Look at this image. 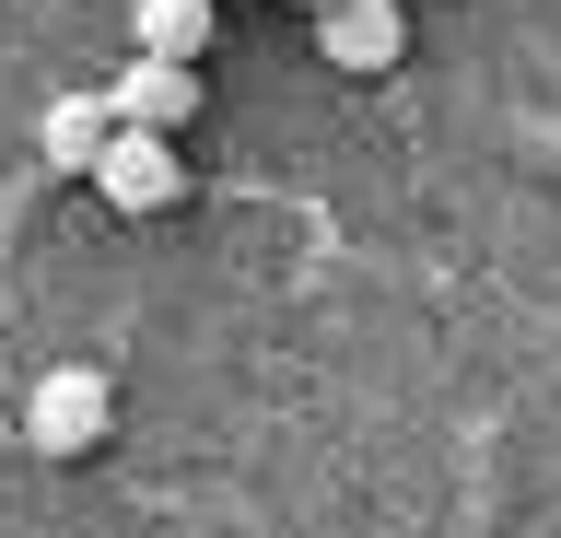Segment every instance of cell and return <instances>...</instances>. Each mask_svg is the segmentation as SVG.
<instances>
[{
	"mask_svg": "<svg viewBox=\"0 0 561 538\" xmlns=\"http://www.w3.org/2000/svg\"><path fill=\"white\" fill-rule=\"evenodd\" d=\"M305 12H328V0H305Z\"/></svg>",
	"mask_w": 561,
	"mask_h": 538,
	"instance_id": "obj_7",
	"label": "cell"
},
{
	"mask_svg": "<svg viewBox=\"0 0 561 538\" xmlns=\"http://www.w3.org/2000/svg\"><path fill=\"white\" fill-rule=\"evenodd\" d=\"M398 47H410V12H398V0H328V12H316V59L351 71V82L398 71Z\"/></svg>",
	"mask_w": 561,
	"mask_h": 538,
	"instance_id": "obj_3",
	"label": "cell"
},
{
	"mask_svg": "<svg viewBox=\"0 0 561 538\" xmlns=\"http://www.w3.org/2000/svg\"><path fill=\"white\" fill-rule=\"evenodd\" d=\"M210 12H222V0H129V36L152 47V59H199V47H210Z\"/></svg>",
	"mask_w": 561,
	"mask_h": 538,
	"instance_id": "obj_6",
	"label": "cell"
},
{
	"mask_svg": "<svg viewBox=\"0 0 561 538\" xmlns=\"http://www.w3.org/2000/svg\"><path fill=\"white\" fill-rule=\"evenodd\" d=\"M105 199V211H129V222H152V211H175L187 199V152H175V129H105V152H94V176H82Z\"/></svg>",
	"mask_w": 561,
	"mask_h": 538,
	"instance_id": "obj_1",
	"label": "cell"
},
{
	"mask_svg": "<svg viewBox=\"0 0 561 538\" xmlns=\"http://www.w3.org/2000/svg\"><path fill=\"white\" fill-rule=\"evenodd\" d=\"M105 129H117L105 94H47V117H35V164H47V176H94Z\"/></svg>",
	"mask_w": 561,
	"mask_h": 538,
	"instance_id": "obj_5",
	"label": "cell"
},
{
	"mask_svg": "<svg viewBox=\"0 0 561 538\" xmlns=\"http://www.w3.org/2000/svg\"><path fill=\"white\" fill-rule=\"evenodd\" d=\"M105 106L129 117V129H175V141H187V117H199V59H152V47H140L129 71L105 82Z\"/></svg>",
	"mask_w": 561,
	"mask_h": 538,
	"instance_id": "obj_4",
	"label": "cell"
},
{
	"mask_svg": "<svg viewBox=\"0 0 561 538\" xmlns=\"http://www.w3.org/2000/svg\"><path fill=\"white\" fill-rule=\"evenodd\" d=\"M105 422H117V387H105L94 363H47L35 398H24V445L35 457H94Z\"/></svg>",
	"mask_w": 561,
	"mask_h": 538,
	"instance_id": "obj_2",
	"label": "cell"
}]
</instances>
